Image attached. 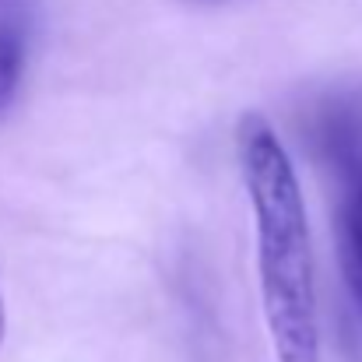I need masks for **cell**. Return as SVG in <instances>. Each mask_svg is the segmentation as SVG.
Listing matches in <instances>:
<instances>
[{"instance_id": "1", "label": "cell", "mask_w": 362, "mask_h": 362, "mask_svg": "<svg viewBox=\"0 0 362 362\" xmlns=\"http://www.w3.org/2000/svg\"><path fill=\"white\" fill-rule=\"evenodd\" d=\"M236 158L257 233L260 303L274 359L320 362L317 267L292 155L267 117L246 113L236 127Z\"/></svg>"}, {"instance_id": "2", "label": "cell", "mask_w": 362, "mask_h": 362, "mask_svg": "<svg viewBox=\"0 0 362 362\" xmlns=\"http://www.w3.org/2000/svg\"><path fill=\"white\" fill-rule=\"evenodd\" d=\"M338 253H341V274L349 281V292L362 310V226L345 208L338 218Z\"/></svg>"}, {"instance_id": "3", "label": "cell", "mask_w": 362, "mask_h": 362, "mask_svg": "<svg viewBox=\"0 0 362 362\" xmlns=\"http://www.w3.org/2000/svg\"><path fill=\"white\" fill-rule=\"evenodd\" d=\"M28 53H32V39H0V117L11 110L21 88Z\"/></svg>"}, {"instance_id": "4", "label": "cell", "mask_w": 362, "mask_h": 362, "mask_svg": "<svg viewBox=\"0 0 362 362\" xmlns=\"http://www.w3.org/2000/svg\"><path fill=\"white\" fill-rule=\"evenodd\" d=\"M42 0H0V39H32Z\"/></svg>"}, {"instance_id": "5", "label": "cell", "mask_w": 362, "mask_h": 362, "mask_svg": "<svg viewBox=\"0 0 362 362\" xmlns=\"http://www.w3.org/2000/svg\"><path fill=\"white\" fill-rule=\"evenodd\" d=\"M338 155V165H341V176H345V211L362 226V158L356 151H345V148H334Z\"/></svg>"}, {"instance_id": "6", "label": "cell", "mask_w": 362, "mask_h": 362, "mask_svg": "<svg viewBox=\"0 0 362 362\" xmlns=\"http://www.w3.org/2000/svg\"><path fill=\"white\" fill-rule=\"evenodd\" d=\"M180 4H187V7H218L226 0H180Z\"/></svg>"}, {"instance_id": "7", "label": "cell", "mask_w": 362, "mask_h": 362, "mask_svg": "<svg viewBox=\"0 0 362 362\" xmlns=\"http://www.w3.org/2000/svg\"><path fill=\"white\" fill-rule=\"evenodd\" d=\"M4 327H7V317H4V303H0V341H4Z\"/></svg>"}]
</instances>
